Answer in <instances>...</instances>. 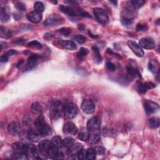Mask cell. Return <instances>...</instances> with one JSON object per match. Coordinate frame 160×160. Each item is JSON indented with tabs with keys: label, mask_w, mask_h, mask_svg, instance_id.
<instances>
[{
	"label": "cell",
	"mask_w": 160,
	"mask_h": 160,
	"mask_svg": "<svg viewBox=\"0 0 160 160\" xmlns=\"http://www.w3.org/2000/svg\"><path fill=\"white\" fill-rule=\"evenodd\" d=\"M59 152V148H57V147H55L54 146H51V148H49V149L48 150V156H49L52 159H55V158L56 157L57 155L58 154Z\"/></svg>",
	"instance_id": "f1b7e54d"
},
{
	"label": "cell",
	"mask_w": 160,
	"mask_h": 160,
	"mask_svg": "<svg viewBox=\"0 0 160 160\" xmlns=\"http://www.w3.org/2000/svg\"><path fill=\"white\" fill-rule=\"evenodd\" d=\"M35 159H46L48 156V153L46 152H44L41 151L38 149H37L36 152L34 154V156Z\"/></svg>",
	"instance_id": "4dcf8cb0"
},
{
	"label": "cell",
	"mask_w": 160,
	"mask_h": 160,
	"mask_svg": "<svg viewBox=\"0 0 160 160\" xmlns=\"http://www.w3.org/2000/svg\"><path fill=\"white\" fill-rule=\"evenodd\" d=\"M51 146H52L51 142H50L47 139H44L39 142L38 144V149L40 151L48 153V150L50 148H51Z\"/></svg>",
	"instance_id": "2e32d148"
},
{
	"label": "cell",
	"mask_w": 160,
	"mask_h": 160,
	"mask_svg": "<svg viewBox=\"0 0 160 160\" xmlns=\"http://www.w3.org/2000/svg\"><path fill=\"white\" fill-rule=\"evenodd\" d=\"M130 3H131V7L135 9H138L143 6L145 3V1H142V0H138V1H132L130 2Z\"/></svg>",
	"instance_id": "60d3db41"
},
{
	"label": "cell",
	"mask_w": 160,
	"mask_h": 160,
	"mask_svg": "<svg viewBox=\"0 0 160 160\" xmlns=\"http://www.w3.org/2000/svg\"><path fill=\"white\" fill-rule=\"evenodd\" d=\"M149 69L153 73H157L159 70V63L156 60L152 59L150 61L148 66Z\"/></svg>",
	"instance_id": "7402d4cb"
},
{
	"label": "cell",
	"mask_w": 160,
	"mask_h": 160,
	"mask_svg": "<svg viewBox=\"0 0 160 160\" xmlns=\"http://www.w3.org/2000/svg\"><path fill=\"white\" fill-rule=\"evenodd\" d=\"M38 131L40 135H41L43 136H48L52 133L51 128H50L47 124H44L43 126H42L41 128H39L38 129Z\"/></svg>",
	"instance_id": "ffe728a7"
},
{
	"label": "cell",
	"mask_w": 160,
	"mask_h": 160,
	"mask_svg": "<svg viewBox=\"0 0 160 160\" xmlns=\"http://www.w3.org/2000/svg\"><path fill=\"white\" fill-rule=\"evenodd\" d=\"M0 18H1V21L3 23H6L9 19V15L5 8H1Z\"/></svg>",
	"instance_id": "4316f807"
},
{
	"label": "cell",
	"mask_w": 160,
	"mask_h": 160,
	"mask_svg": "<svg viewBox=\"0 0 160 160\" xmlns=\"http://www.w3.org/2000/svg\"><path fill=\"white\" fill-rule=\"evenodd\" d=\"M83 111L86 114H92L95 109V105L93 101L90 99H85L81 104Z\"/></svg>",
	"instance_id": "9c48e42d"
},
{
	"label": "cell",
	"mask_w": 160,
	"mask_h": 160,
	"mask_svg": "<svg viewBox=\"0 0 160 160\" xmlns=\"http://www.w3.org/2000/svg\"><path fill=\"white\" fill-rule=\"evenodd\" d=\"M14 6L19 11H23L26 9V6H25V4L21 1H16L14 4Z\"/></svg>",
	"instance_id": "ee69618b"
},
{
	"label": "cell",
	"mask_w": 160,
	"mask_h": 160,
	"mask_svg": "<svg viewBox=\"0 0 160 160\" xmlns=\"http://www.w3.org/2000/svg\"><path fill=\"white\" fill-rule=\"evenodd\" d=\"M8 131L12 135H17L21 131V126L19 123L16 121H13L10 123L8 126Z\"/></svg>",
	"instance_id": "7c38bea8"
},
{
	"label": "cell",
	"mask_w": 160,
	"mask_h": 160,
	"mask_svg": "<svg viewBox=\"0 0 160 160\" xmlns=\"http://www.w3.org/2000/svg\"><path fill=\"white\" fill-rule=\"evenodd\" d=\"M92 49H93V53H94V61L96 62L97 64H99L100 63H101L102 58H101V54H100V53H99V51L98 48L94 45V46H93L92 47Z\"/></svg>",
	"instance_id": "cb8c5ba5"
},
{
	"label": "cell",
	"mask_w": 160,
	"mask_h": 160,
	"mask_svg": "<svg viewBox=\"0 0 160 160\" xmlns=\"http://www.w3.org/2000/svg\"><path fill=\"white\" fill-rule=\"evenodd\" d=\"M106 68L109 70V71H114L115 69H116V66L115 65L112 63L110 61H108L106 63Z\"/></svg>",
	"instance_id": "f907efd6"
},
{
	"label": "cell",
	"mask_w": 160,
	"mask_h": 160,
	"mask_svg": "<svg viewBox=\"0 0 160 160\" xmlns=\"http://www.w3.org/2000/svg\"><path fill=\"white\" fill-rule=\"evenodd\" d=\"M133 22V19H126V18L121 19V23L125 26H131Z\"/></svg>",
	"instance_id": "c3c4849f"
},
{
	"label": "cell",
	"mask_w": 160,
	"mask_h": 160,
	"mask_svg": "<svg viewBox=\"0 0 160 160\" xmlns=\"http://www.w3.org/2000/svg\"><path fill=\"white\" fill-rule=\"evenodd\" d=\"M101 125V121L98 116H93L88 120L87 123V129L89 131H98Z\"/></svg>",
	"instance_id": "5b68a950"
},
{
	"label": "cell",
	"mask_w": 160,
	"mask_h": 160,
	"mask_svg": "<svg viewBox=\"0 0 160 160\" xmlns=\"http://www.w3.org/2000/svg\"><path fill=\"white\" fill-rule=\"evenodd\" d=\"M51 144L53 146L61 148L63 146V140L59 136H55L51 139Z\"/></svg>",
	"instance_id": "484cf974"
},
{
	"label": "cell",
	"mask_w": 160,
	"mask_h": 160,
	"mask_svg": "<svg viewBox=\"0 0 160 160\" xmlns=\"http://www.w3.org/2000/svg\"><path fill=\"white\" fill-rule=\"evenodd\" d=\"M59 9L64 14H68L69 16H84L88 18H91V16L86 12L84 11L83 9L77 8V7H72V6H66L63 5H60Z\"/></svg>",
	"instance_id": "6da1fadb"
},
{
	"label": "cell",
	"mask_w": 160,
	"mask_h": 160,
	"mask_svg": "<svg viewBox=\"0 0 160 160\" xmlns=\"http://www.w3.org/2000/svg\"><path fill=\"white\" fill-rule=\"evenodd\" d=\"M39 133L33 131V130H29L27 133V138L31 142H37L40 139Z\"/></svg>",
	"instance_id": "44dd1931"
},
{
	"label": "cell",
	"mask_w": 160,
	"mask_h": 160,
	"mask_svg": "<svg viewBox=\"0 0 160 160\" xmlns=\"http://www.w3.org/2000/svg\"><path fill=\"white\" fill-rule=\"evenodd\" d=\"M28 155L23 152H15L13 155V158L15 159L26 160L28 159Z\"/></svg>",
	"instance_id": "d590c367"
},
{
	"label": "cell",
	"mask_w": 160,
	"mask_h": 160,
	"mask_svg": "<svg viewBox=\"0 0 160 160\" xmlns=\"http://www.w3.org/2000/svg\"><path fill=\"white\" fill-rule=\"evenodd\" d=\"M28 45L29 46L34 48H38V49L42 48L41 44L39 42H38V41H35V40H34V41H32L31 42H29L28 44Z\"/></svg>",
	"instance_id": "f6af8a7d"
},
{
	"label": "cell",
	"mask_w": 160,
	"mask_h": 160,
	"mask_svg": "<svg viewBox=\"0 0 160 160\" xmlns=\"http://www.w3.org/2000/svg\"><path fill=\"white\" fill-rule=\"evenodd\" d=\"M63 23V18L61 16H58L57 15L50 16L46 19L44 24L45 26H58Z\"/></svg>",
	"instance_id": "52a82bcc"
},
{
	"label": "cell",
	"mask_w": 160,
	"mask_h": 160,
	"mask_svg": "<svg viewBox=\"0 0 160 160\" xmlns=\"http://www.w3.org/2000/svg\"><path fill=\"white\" fill-rule=\"evenodd\" d=\"M24 143L21 142H16L13 144L12 148L15 152H23Z\"/></svg>",
	"instance_id": "836d02e7"
},
{
	"label": "cell",
	"mask_w": 160,
	"mask_h": 160,
	"mask_svg": "<svg viewBox=\"0 0 160 160\" xmlns=\"http://www.w3.org/2000/svg\"><path fill=\"white\" fill-rule=\"evenodd\" d=\"M127 73L130 77L133 78L135 77H140V74L138 69L136 66H133L131 64L127 68Z\"/></svg>",
	"instance_id": "d6986e66"
},
{
	"label": "cell",
	"mask_w": 160,
	"mask_h": 160,
	"mask_svg": "<svg viewBox=\"0 0 160 160\" xmlns=\"http://www.w3.org/2000/svg\"><path fill=\"white\" fill-rule=\"evenodd\" d=\"M64 106L59 101H54L51 104L49 111V116L53 120H56L61 117L63 113Z\"/></svg>",
	"instance_id": "7a4b0ae2"
},
{
	"label": "cell",
	"mask_w": 160,
	"mask_h": 160,
	"mask_svg": "<svg viewBox=\"0 0 160 160\" xmlns=\"http://www.w3.org/2000/svg\"><path fill=\"white\" fill-rule=\"evenodd\" d=\"M63 132L66 134L75 135L78 132V128L73 123L68 121L64 124Z\"/></svg>",
	"instance_id": "8fae6325"
},
{
	"label": "cell",
	"mask_w": 160,
	"mask_h": 160,
	"mask_svg": "<svg viewBox=\"0 0 160 160\" xmlns=\"http://www.w3.org/2000/svg\"><path fill=\"white\" fill-rule=\"evenodd\" d=\"M34 125L37 128V129H38L39 128H41L42 126L44 124H46L44 121V116H43L42 114H40L39 116L36 118V119L34 121Z\"/></svg>",
	"instance_id": "1f68e13d"
},
{
	"label": "cell",
	"mask_w": 160,
	"mask_h": 160,
	"mask_svg": "<svg viewBox=\"0 0 160 160\" xmlns=\"http://www.w3.org/2000/svg\"><path fill=\"white\" fill-rule=\"evenodd\" d=\"M136 29L138 31H146V30L148 29V26L147 24H139L137 25Z\"/></svg>",
	"instance_id": "681fc988"
},
{
	"label": "cell",
	"mask_w": 160,
	"mask_h": 160,
	"mask_svg": "<svg viewBox=\"0 0 160 160\" xmlns=\"http://www.w3.org/2000/svg\"><path fill=\"white\" fill-rule=\"evenodd\" d=\"M136 88L138 92L140 94H144L146 93L148 90V88L146 86V84H145V83H141V82H138L136 83Z\"/></svg>",
	"instance_id": "f546056e"
},
{
	"label": "cell",
	"mask_w": 160,
	"mask_h": 160,
	"mask_svg": "<svg viewBox=\"0 0 160 160\" xmlns=\"http://www.w3.org/2000/svg\"><path fill=\"white\" fill-rule=\"evenodd\" d=\"M96 154L93 148H88L86 149V159L93 160L96 159Z\"/></svg>",
	"instance_id": "74e56055"
},
{
	"label": "cell",
	"mask_w": 160,
	"mask_h": 160,
	"mask_svg": "<svg viewBox=\"0 0 160 160\" xmlns=\"http://www.w3.org/2000/svg\"><path fill=\"white\" fill-rule=\"evenodd\" d=\"M111 3H114V5H115V4H117V1H111Z\"/></svg>",
	"instance_id": "9f6ffc18"
},
{
	"label": "cell",
	"mask_w": 160,
	"mask_h": 160,
	"mask_svg": "<svg viewBox=\"0 0 160 160\" xmlns=\"http://www.w3.org/2000/svg\"><path fill=\"white\" fill-rule=\"evenodd\" d=\"M8 56H7L6 54H3V56L1 57V63H5V62H7L8 60Z\"/></svg>",
	"instance_id": "f5cc1de1"
},
{
	"label": "cell",
	"mask_w": 160,
	"mask_h": 160,
	"mask_svg": "<svg viewBox=\"0 0 160 160\" xmlns=\"http://www.w3.org/2000/svg\"><path fill=\"white\" fill-rule=\"evenodd\" d=\"M0 35L2 38H9L11 36V33L9 29L4 28L3 26H1L0 28Z\"/></svg>",
	"instance_id": "f35d334b"
},
{
	"label": "cell",
	"mask_w": 160,
	"mask_h": 160,
	"mask_svg": "<svg viewBox=\"0 0 160 160\" xmlns=\"http://www.w3.org/2000/svg\"><path fill=\"white\" fill-rule=\"evenodd\" d=\"M31 111L34 114H41L43 111V108L41 104L38 101H36V102H34L31 104Z\"/></svg>",
	"instance_id": "d4e9b609"
},
{
	"label": "cell",
	"mask_w": 160,
	"mask_h": 160,
	"mask_svg": "<svg viewBox=\"0 0 160 160\" xmlns=\"http://www.w3.org/2000/svg\"><path fill=\"white\" fill-rule=\"evenodd\" d=\"M77 158L80 160L86 159V149H82L77 154Z\"/></svg>",
	"instance_id": "bcb514c9"
},
{
	"label": "cell",
	"mask_w": 160,
	"mask_h": 160,
	"mask_svg": "<svg viewBox=\"0 0 160 160\" xmlns=\"http://www.w3.org/2000/svg\"><path fill=\"white\" fill-rule=\"evenodd\" d=\"M78 110V107L76 104L73 103H69L64 106L63 114L66 118L73 119L76 116Z\"/></svg>",
	"instance_id": "3957f363"
},
{
	"label": "cell",
	"mask_w": 160,
	"mask_h": 160,
	"mask_svg": "<svg viewBox=\"0 0 160 160\" xmlns=\"http://www.w3.org/2000/svg\"><path fill=\"white\" fill-rule=\"evenodd\" d=\"M89 136V133L88 130L86 129H82L80 131L78 134V138L79 139H81L83 141H88Z\"/></svg>",
	"instance_id": "83f0119b"
},
{
	"label": "cell",
	"mask_w": 160,
	"mask_h": 160,
	"mask_svg": "<svg viewBox=\"0 0 160 160\" xmlns=\"http://www.w3.org/2000/svg\"><path fill=\"white\" fill-rule=\"evenodd\" d=\"M34 11L39 13H41L44 10V5L41 2L37 1L34 4Z\"/></svg>",
	"instance_id": "8d00e7d4"
},
{
	"label": "cell",
	"mask_w": 160,
	"mask_h": 160,
	"mask_svg": "<svg viewBox=\"0 0 160 160\" xmlns=\"http://www.w3.org/2000/svg\"><path fill=\"white\" fill-rule=\"evenodd\" d=\"M26 18L29 21L34 23H38L41 21L43 16L41 13H39L36 11H32L27 14Z\"/></svg>",
	"instance_id": "4fadbf2b"
},
{
	"label": "cell",
	"mask_w": 160,
	"mask_h": 160,
	"mask_svg": "<svg viewBox=\"0 0 160 160\" xmlns=\"http://www.w3.org/2000/svg\"><path fill=\"white\" fill-rule=\"evenodd\" d=\"M128 46L132 50V51L138 57H143L144 55V51L139 45L133 41H129L128 42Z\"/></svg>",
	"instance_id": "30bf717a"
},
{
	"label": "cell",
	"mask_w": 160,
	"mask_h": 160,
	"mask_svg": "<svg viewBox=\"0 0 160 160\" xmlns=\"http://www.w3.org/2000/svg\"><path fill=\"white\" fill-rule=\"evenodd\" d=\"M139 45L146 49H151L156 46V43L151 38H143L139 40Z\"/></svg>",
	"instance_id": "ba28073f"
},
{
	"label": "cell",
	"mask_w": 160,
	"mask_h": 160,
	"mask_svg": "<svg viewBox=\"0 0 160 160\" xmlns=\"http://www.w3.org/2000/svg\"><path fill=\"white\" fill-rule=\"evenodd\" d=\"M84 28V25L83 24H79L78 25V28L79 29H83V28Z\"/></svg>",
	"instance_id": "11a10c76"
},
{
	"label": "cell",
	"mask_w": 160,
	"mask_h": 160,
	"mask_svg": "<svg viewBox=\"0 0 160 160\" xmlns=\"http://www.w3.org/2000/svg\"><path fill=\"white\" fill-rule=\"evenodd\" d=\"M53 37V34H51L47 33L46 34H44V38H46L48 40L51 39Z\"/></svg>",
	"instance_id": "db71d44e"
},
{
	"label": "cell",
	"mask_w": 160,
	"mask_h": 160,
	"mask_svg": "<svg viewBox=\"0 0 160 160\" xmlns=\"http://www.w3.org/2000/svg\"><path fill=\"white\" fill-rule=\"evenodd\" d=\"M58 43L65 49L71 50V51L72 50L76 49L77 48L76 43H75L73 41H71V40H62L61 39L58 41Z\"/></svg>",
	"instance_id": "5bb4252c"
},
{
	"label": "cell",
	"mask_w": 160,
	"mask_h": 160,
	"mask_svg": "<svg viewBox=\"0 0 160 160\" xmlns=\"http://www.w3.org/2000/svg\"><path fill=\"white\" fill-rule=\"evenodd\" d=\"M58 32L59 33H61V34L64 35V36H69V35L71 34V29L69 28H67V27H64V28H62L58 30Z\"/></svg>",
	"instance_id": "7bdbcfd3"
},
{
	"label": "cell",
	"mask_w": 160,
	"mask_h": 160,
	"mask_svg": "<svg viewBox=\"0 0 160 160\" xmlns=\"http://www.w3.org/2000/svg\"><path fill=\"white\" fill-rule=\"evenodd\" d=\"M88 53V49L85 48H81L78 53V58L79 60H82Z\"/></svg>",
	"instance_id": "b9f144b4"
},
{
	"label": "cell",
	"mask_w": 160,
	"mask_h": 160,
	"mask_svg": "<svg viewBox=\"0 0 160 160\" xmlns=\"http://www.w3.org/2000/svg\"><path fill=\"white\" fill-rule=\"evenodd\" d=\"M93 13L98 21L102 24H106L108 21V16L106 12L102 8H95L93 9Z\"/></svg>",
	"instance_id": "277c9868"
},
{
	"label": "cell",
	"mask_w": 160,
	"mask_h": 160,
	"mask_svg": "<svg viewBox=\"0 0 160 160\" xmlns=\"http://www.w3.org/2000/svg\"><path fill=\"white\" fill-rule=\"evenodd\" d=\"M37 149V148L33 144H24L23 153H26L27 155L34 156V154L36 152Z\"/></svg>",
	"instance_id": "e0dca14e"
},
{
	"label": "cell",
	"mask_w": 160,
	"mask_h": 160,
	"mask_svg": "<svg viewBox=\"0 0 160 160\" xmlns=\"http://www.w3.org/2000/svg\"><path fill=\"white\" fill-rule=\"evenodd\" d=\"M72 39L74 40V41H76L77 43H78L79 44L84 43L87 39L86 37H85L84 36H83V35H81V34L74 35V36L72 37Z\"/></svg>",
	"instance_id": "ab89813d"
},
{
	"label": "cell",
	"mask_w": 160,
	"mask_h": 160,
	"mask_svg": "<svg viewBox=\"0 0 160 160\" xmlns=\"http://www.w3.org/2000/svg\"><path fill=\"white\" fill-rule=\"evenodd\" d=\"M38 59V56L37 54H33L30 55L28 59V66L29 69L33 68L35 66V65L36 64Z\"/></svg>",
	"instance_id": "603a6c76"
},
{
	"label": "cell",
	"mask_w": 160,
	"mask_h": 160,
	"mask_svg": "<svg viewBox=\"0 0 160 160\" xmlns=\"http://www.w3.org/2000/svg\"><path fill=\"white\" fill-rule=\"evenodd\" d=\"M17 54V51H15V50L14 49H11V50H9L8 51H7L6 53H4V54H6L7 56H13V55H14Z\"/></svg>",
	"instance_id": "816d5d0a"
},
{
	"label": "cell",
	"mask_w": 160,
	"mask_h": 160,
	"mask_svg": "<svg viewBox=\"0 0 160 160\" xmlns=\"http://www.w3.org/2000/svg\"><path fill=\"white\" fill-rule=\"evenodd\" d=\"M94 151L96 152V155H99V156H102V155H104L105 153V149L101 146H96L94 148Z\"/></svg>",
	"instance_id": "7dc6e473"
},
{
	"label": "cell",
	"mask_w": 160,
	"mask_h": 160,
	"mask_svg": "<svg viewBox=\"0 0 160 160\" xmlns=\"http://www.w3.org/2000/svg\"><path fill=\"white\" fill-rule=\"evenodd\" d=\"M74 143V140L71 137H66L63 140V146L69 148Z\"/></svg>",
	"instance_id": "e575fe53"
},
{
	"label": "cell",
	"mask_w": 160,
	"mask_h": 160,
	"mask_svg": "<svg viewBox=\"0 0 160 160\" xmlns=\"http://www.w3.org/2000/svg\"><path fill=\"white\" fill-rule=\"evenodd\" d=\"M83 149V145L79 143H74L69 148V156H77L78 153Z\"/></svg>",
	"instance_id": "9a60e30c"
},
{
	"label": "cell",
	"mask_w": 160,
	"mask_h": 160,
	"mask_svg": "<svg viewBox=\"0 0 160 160\" xmlns=\"http://www.w3.org/2000/svg\"><path fill=\"white\" fill-rule=\"evenodd\" d=\"M149 126L151 128H157L159 126V120L158 118H151L149 119Z\"/></svg>",
	"instance_id": "d6a6232c"
},
{
	"label": "cell",
	"mask_w": 160,
	"mask_h": 160,
	"mask_svg": "<svg viewBox=\"0 0 160 160\" xmlns=\"http://www.w3.org/2000/svg\"><path fill=\"white\" fill-rule=\"evenodd\" d=\"M159 108V105L151 100H146L144 103V109L148 115L157 112Z\"/></svg>",
	"instance_id": "8992f818"
},
{
	"label": "cell",
	"mask_w": 160,
	"mask_h": 160,
	"mask_svg": "<svg viewBox=\"0 0 160 160\" xmlns=\"http://www.w3.org/2000/svg\"><path fill=\"white\" fill-rule=\"evenodd\" d=\"M91 133L89 134V136L88 141L90 144H97L100 139V135L98 131H91Z\"/></svg>",
	"instance_id": "ac0fdd59"
}]
</instances>
